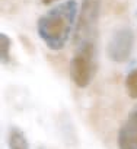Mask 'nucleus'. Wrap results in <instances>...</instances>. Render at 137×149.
I'll return each instance as SVG.
<instances>
[{
	"instance_id": "20e7f679",
	"label": "nucleus",
	"mask_w": 137,
	"mask_h": 149,
	"mask_svg": "<svg viewBox=\"0 0 137 149\" xmlns=\"http://www.w3.org/2000/svg\"><path fill=\"white\" fill-rule=\"evenodd\" d=\"M134 47V32L128 26L115 29L107 42V56L114 63H124L130 58Z\"/></svg>"
},
{
	"instance_id": "39448f33",
	"label": "nucleus",
	"mask_w": 137,
	"mask_h": 149,
	"mask_svg": "<svg viewBox=\"0 0 137 149\" xmlns=\"http://www.w3.org/2000/svg\"><path fill=\"white\" fill-rule=\"evenodd\" d=\"M118 149H137V107L121 124L117 137Z\"/></svg>"
},
{
	"instance_id": "f03ea898",
	"label": "nucleus",
	"mask_w": 137,
	"mask_h": 149,
	"mask_svg": "<svg viewBox=\"0 0 137 149\" xmlns=\"http://www.w3.org/2000/svg\"><path fill=\"white\" fill-rule=\"evenodd\" d=\"M98 48L96 42H83L76 45L75 54L68 64V73L77 88H86L96 72Z\"/></svg>"
},
{
	"instance_id": "6e6552de",
	"label": "nucleus",
	"mask_w": 137,
	"mask_h": 149,
	"mask_svg": "<svg viewBox=\"0 0 137 149\" xmlns=\"http://www.w3.org/2000/svg\"><path fill=\"white\" fill-rule=\"evenodd\" d=\"M125 91L128 97L137 100V67L128 72V74L125 76Z\"/></svg>"
},
{
	"instance_id": "f257e3e1",
	"label": "nucleus",
	"mask_w": 137,
	"mask_h": 149,
	"mask_svg": "<svg viewBox=\"0 0 137 149\" xmlns=\"http://www.w3.org/2000/svg\"><path fill=\"white\" fill-rule=\"evenodd\" d=\"M77 16L76 0H67L44 13L37 24V31L44 44L54 51L64 48Z\"/></svg>"
},
{
	"instance_id": "423d86ee",
	"label": "nucleus",
	"mask_w": 137,
	"mask_h": 149,
	"mask_svg": "<svg viewBox=\"0 0 137 149\" xmlns=\"http://www.w3.org/2000/svg\"><path fill=\"white\" fill-rule=\"evenodd\" d=\"M8 146H9V149H31L25 133L19 127H15V126L9 129Z\"/></svg>"
},
{
	"instance_id": "7ed1b4c3",
	"label": "nucleus",
	"mask_w": 137,
	"mask_h": 149,
	"mask_svg": "<svg viewBox=\"0 0 137 149\" xmlns=\"http://www.w3.org/2000/svg\"><path fill=\"white\" fill-rule=\"evenodd\" d=\"M101 5L102 0H82L80 13L75 29V45L83 42H96Z\"/></svg>"
},
{
	"instance_id": "0eeeda50",
	"label": "nucleus",
	"mask_w": 137,
	"mask_h": 149,
	"mask_svg": "<svg viewBox=\"0 0 137 149\" xmlns=\"http://www.w3.org/2000/svg\"><path fill=\"white\" fill-rule=\"evenodd\" d=\"M10 47H12L10 37L2 32L0 34V58H2L3 64L10 63Z\"/></svg>"
},
{
	"instance_id": "1a4fd4ad",
	"label": "nucleus",
	"mask_w": 137,
	"mask_h": 149,
	"mask_svg": "<svg viewBox=\"0 0 137 149\" xmlns=\"http://www.w3.org/2000/svg\"><path fill=\"white\" fill-rule=\"evenodd\" d=\"M41 2H42L44 5H51V3H54V2H57V0H41Z\"/></svg>"
}]
</instances>
